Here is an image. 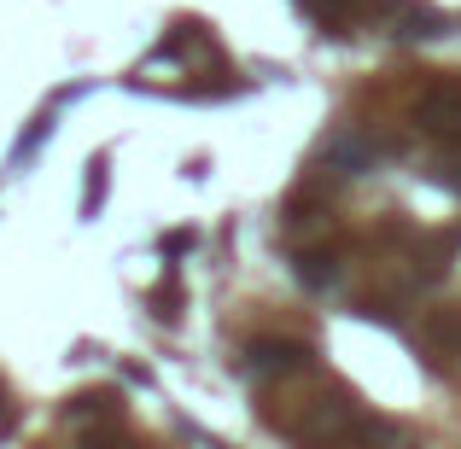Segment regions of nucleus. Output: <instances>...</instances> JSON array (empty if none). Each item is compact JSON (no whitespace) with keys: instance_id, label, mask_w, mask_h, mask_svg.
<instances>
[{"instance_id":"1","label":"nucleus","mask_w":461,"mask_h":449,"mask_svg":"<svg viewBox=\"0 0 461 449\" xmlns=\"http://www.w3.org/2000/svg\"><path fill=\"white\" fill-rule=\"evenodd\" d=\"M298 449H374L392 438V427L374 415H362L350 397H310L298 415H269Z\"/></svg>"},{"instance_id":"2","label":"nucleus","mask_w":461,"mask_h":449,"mask_svg":"<svg viewBox=\"0 0 461 449\" xmlns=\"http://www.w3.org/2000/svg\"><path fill=\"white\" fill-rule=\"evenodd\" d=\"M409 112H415V123L432 129V135H461V82L444 76V82H432V88H420Z\"/></svg>"},{"instance_id":"3","label":"nucleus","mask_w":461,"mask_h":449,"mask_svg":"<svg viewBox=\"0 0 461 449\" xmlns=\"http://www.w3.org/2000/svg\"><path fill=\"white\" fill-rule=\"evenodd\" d=\"M315 356L310 345H298V338H258V345L246 350V373H310Z\"/></svg>"},{"instance_id":"4","label":"nucleus","mask_w":461,"mask_h":449,"mask_svg":"<svg viewBox=\"0 0 461 449\" xmlns=\"http://www.w3.org/2000/svg\"><path fill=\"white\" fill-rule=\"evenodd\" d=\"M420 338H427V350L432 356H461V315L450 310H438V315H427V327H420Z\"/></svg>"},{"instance_id":"5","label":"nucleus","mask_w":461,"mask_h":449,"mask_svg":"<svg viewBox=\"0 0 461 449\" xmlns=\"http://www.w3.org/2000/svg\"><path fill=\"white\" fill-rule=\"evenodd\" d=\"M327 157H333V164H345V169H339V175H357V169H362V164H368V157H374V147H362L357 135H339L333 147H327Z\"/></svg>"},{"instance_id":"6","label":"nucleus","mask_w":461,"mask_h":449,"mask_svg":"<svg viewBox=\"0 0 461 449\" xmlns=\"http://www.w3.org/2000/svg\"><path fill=\"white\" fill-rule=\"evenodd\" d=\"M82 449H129V444L117 438V432H88V438H82Z\"/></svg>"}]
</instances>
